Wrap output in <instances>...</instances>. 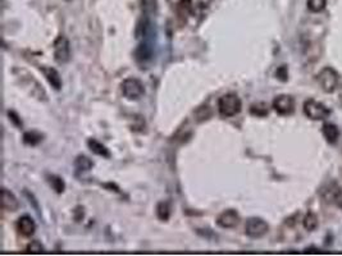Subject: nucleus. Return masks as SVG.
I'll list each match as a JSON object with an SVG mask.
<instances>
[{"mask_svg": "<svg viewBox=\"0 0 342 256\" xmlns=\"http://www.w3.org/2000/svg\"><path fill=\"white\" fill-rule=\"evenodd\" d=\"M242 109V101L234 92H228L218 99V111L220 117L232 118L237 115Z\"/></svg>", "mask_w": 342, "mask_h": 256, "instance_id": "f257e3e1", "label": "nucleus"}, {"mask_svg": "<svg viewBox=\"0 0 342 256\" xmlns=\"http://www.w3.org/2000/svg\"><path fill=\"white\" fill-rule=\"evenodd\" d=\"M318 83L321 85L322 90L327 93L335 92L340 82V76L337 71H335L331 67H324L321 72L317 74Z\"/></svg>", "mask_w": 342, "mask_h": 256, "instance_id": "f03ea898", "label": "nucleus"}, {"mask_svg": "<svg viewBox=\"0 0 342 256\" xmlns=\"http://www.w3.org/2000/svg\"><path fill=\"white\" fill-rule=\"evenodd\" d=\"M319 195L325 204L336 205L337 208L342 209V187L337 182L331 181L325 183L319 191Z\"/></svg>", "mask_w": 342, "mask_h": 256, "instance_id": "7ed1b4c3", "label": "nucleus"}, {"mask_svg": "<svg viewBox=\"0 0 342 256\" xmlns=\"http://www.w3.org/2000/svg\"><path fill=\"white\" fill-rule=\"evenodd\" d=\"M303 110H304V114L313 121H323L331 115V110L328 108L314 99H309L305 101L303 105Z\"/></svg>", "mask_w": 342, "mask_h": 256, "instance_id": "20e7f679", "label": "nucleus"}, {"mask_svg": "<svg viewBox=\"0 0 342 256\" xmlns=\"http://www.w3.org/2000/svg\"><path fill=\"white\" fill-rule=\"evenodd\" d=\"M269 224L264 219L259 217H252L246 220L245 224V235L250 238H262L268 233Z\"/></svg>", "mask_w": 342, "mask_h": 256, "instance_id": "39448f33", "label": "nucleus"}, {"mask_svg": "<svg viewBox=\"0 0 342 256\" xmlns=\"http://www.w3.org/2000/svg\"><path fill=\"white\" fill-rule=\"evenodd\" d=\"M121 91H122V95L126 97L127 100H139L140 97L145 93V87H144V83L140 80L129 77V78H126L122 82Z\"/></svg>", "mask_w": 342, "mask_h": 256, "instance_id": "423d86ee", "label": "nucleus"}, {"mask_svg": "<svg viewBox=\"0 0 342 256\" xmlns=\"http://www.w3.org/2000/svg\"><path fill=\"white\" fill-rule=\"evenodd\" d=\"M54 50V60L58 64H67L71 59V44L66 36L60 35L56 37L53 45Z\"/></svg>", "mask_w": 342, "mask_h": 256, "instance_id": "0eeeda50", "label": "nucleus"}, {"mask_svg": "<svg viewBox=\"0 0 342 256\" xmlns=\"http://www.w3.org/2000/svg\"><path fill=\"white\" fill-rule=\"evenodd\" d=\"M295 107H296L295 99L291 95H286V93L278 95L272 101V108L274 109V111L278 115H282V117L293 114Z\"/></svg>", "mask_w": 342, "mask_h": 256, "instance_id": "6e6552de", "label": "nucleus"}, {"mask_svg": "<svg viewBox=\"0 0 342 256\" xmlns=\"http://www.w3.org/2000/svg\"><path fill=\"white\" fill-rule=\"evenodd\" d=\"M216 223L223 229L236 228L240 224V214L234 209H227L216 217Z\"/></svg>", "mask_w": 342, "mask_h": 256, "instance_id": "1a4fd4ad", "label": "nucleus"}, {"mask_svg": "<svg viewBox=\"0 0 342 256\" xmlns=\"http://www.w3.org/2000/svg\"><path fill=\"white\" fill-rule=\"evenodd\" d=\"M16 228L23 237H31L36 231V223L30 215H22L16 223Z\"/></svg>", "mask_w": 342, "mask_h": 256, "instance_id": "9d476101", "label": "nucleus"}, {"mask_svg": "<svg viewBox=\"0 0 342 256\" xmlns=\"http://www.w3.org/2000/svg\"><path fill=\"white\" fill-rule=\"evenodd\" d=\"M154 55V48L151 45V42L144 40L136 49H135V53H133V56L136 59V62L139 63H147L149 60H151Z\"/></svg>", "mask_w": 342, "mask_h": 256, "instance_id": "9b49d317", "label": "nucleus"}, {"mask_svg": "<svg viewBox=\"0 0 342 256\" xmlns=\"http://www.w3.org/2000/svg\"><path fill=\"white\" fill-rule=\"evenodd\" d=\"M40 72L44 74L46 81L49 82V85L54 89V90L59 91L60 89H62V85H63V82H62V77H60L59 72H58L55 68L42 66L40 67Z\"/></svg>", "mask_w": 342, "mask_h": 256, "instance_id": "f8f14e48", "label": "nucleus"}, {"mask_svg": "<svg viewBox=\"0 0 342 256\" xmlns=\"http://www.w3.org/2000/svg\"><path fill=\"white\" fill-rule=\"evenodd\" d=\"M1 206L7 211H17L21 204H19L17 196L12 191L3 188L1 190Z\"/></svg>", "mask_w": 342, "mask_h": 256, "instance_id": "ddd939ff", "label": "nucleus"}, {"mask_svg": "<svg viewBox=\"0 0 342 256\" xmlns=\"http://www.w3.org/2000/svg\"><path fill=\"white\" fill-rule=\"evenodd\" d=\"M322 133L324 136L325 141L333 145L339 141L340 137V128L333 123H324L322 127Z\"/></svg>", "mask_w": 342, "mask_h": 256, "instance_id": "4468645a", "label": "nucleus"}, {"mask_svg": "<svg viewBox=\"0 0 342 256\" xmlns=\"http://www.w3.org/2000/svg\"><path fill=\"white\" fill-rule=\"evenodd\" d=\"M88 146L89 149L91 150V152H94L95 155L102 156V158H105V159H110V151L105 145H103L102 142L98 141L96 139H89L88 140Z\"/></svg>", "mask_w": 342, "mask_h": 256, "instance_id": "2eb2a0df", "label": "nucleus"}, {"mask_svg": "<svg viewBox=\"0 0 342 256\" xmlns=\"http://www.w3.org/2000/svg\"><path fill=\"white\" fill-rule=\"evenodd\" d=\"M92 166H94V162L86 155H78L74 159V168H76L77 173H80V172H82V173L84 172H90L92 169Z\"/></svg>", "mask_w": 342, "mask_h": 256, "instance_id": "dca6fc26", "label": "nucleus"}, {"mask_svg": "<svg viewBox=\"0 0 342 256\" xmlns=\"http://www.w3.org/2000/svg\"><path fill=\"white\" fill-rule=\"evenodd\" d=\"M46 182L50 184V187L55 191L56 194H63L66 190V182L62 177L56 176V174H46Z\"/></svg>", "mask_w": 342, "mask_h": 256, "instance_id": "f3484780", "label": "nucleus"}, {"mask_svg": "<svg viewBox=\"0 0 342 256\" xmlns=\"http://www.w3.org/2000/svg\"><path fill=\"white\" fill-rule=\"evenodd\" d=\"M172 214V206L169 201H161L157 205V217L161 220L167 221L168 219L171 218Z\"/></svg>", "mask_w": 342, "mask_h": 256, "instance_id": "a211bd4d", "label": "nucleus"}, {"mask_svg": "<svg viewBox=\"0 0 342 256\" xmlns=\"http://www.w3.org/2000/svg\"><path fill=\"white\" fill-rule=\"evenodd\" d=\"M303 225H304V228L306 229V231H309V232L315 231V229L318 228V225H319V220H318L317 214L313 213V211H307L306 214H305L304 219H303Z\"/></svg>", "mask_w": 342, "mask_h": 256, "instance_id": "6ab92c4d", "label": "nucleus"}, {"mask_svg": "<svg viewBox=\"0 0 342 256\" xmlns=\"http://www.w3.org/2000/svg\"><path fill=\"white\" fill-rule=\"evenodd\" d=\"M250 114L258 118H264L269 114V105L264 101L255 103L250 107Z\"/></svg>", "mask_w": 342, "mask_h": 256, "instance_id": "aec40b11", "label": "nucleus"}, {"mask_svg": "<svg viewBox=\"0 0 342 256\" xmlns=\"http://www.w3.org/2000/svg\"><path fill=\"white\" fill-rule=\"evenodd\" d=\"M44 139V135L37 131H27L23 133V142L27 146H37Z\"/></svg>", "mask_w": 342, "mask_h": 256, "instance_id": "412c9836", "label": "nucleus"}, {"mask_svg": "<svg viewBox=\"0 0 342 256\" xmlns=\"http://www.w3.org/2000/svg\"><path fill=\"white\" fill-rule=\"evenodd\" d=\"M327 0H307V9L313 13H321L324 11Z\"/></svg>", "mask_w": 342, "mask_h": 256, "instance_id": "4be33fe9", "label": "nucleus"}, {"mask_svg": "<svg viewBox=\"0 0 342 256\" xmlns=\"http://www.w3.org/2000/svg\"><path fill=\"white\" fill-rule=\"evenodd\" d=\"M276 77L277 80L282 81V82H287L288 81V68H287V66H281L277 68L276 71Z\"/></svg>", "mask_w": 342, "mask_h": 256, "instance_id": "5701e85b", "label": "nucleus"}, {"mask_svg": "<svg viewBox=\"0 0 342 256\" xmlns=\"http://www.w3.org/2000/svg\"><path fill=\"white\" fill-rule=\"evenodd\" d=\"M44 246L41 245V242H38L37 239H35V241H31V242L28 243L27 246V251L28 253H42L44 251Z\"/></svg>", "mask_w": 342, "mask_h": 256, "instance_id": "b1692460", "label": "nucleus"}, {"mask_svg": "<svg viewBox=\"0 0 342 256\" xmlns=\"http://www.w3.org/2000/svg\"><path fill=\"white\" fill-rule=\"evenodd\" d=\"M8 118H9V121L13 123L16 127L18 128H22V126H23V123H22V119L19 118V115L16 113L14 110H8Z\"/></svg>", "mask_w": 342, "mask_h": 256, "instance_id": "393cba45", "label": "nucleus"}, {"mask_svg": "<svg viewBox=\"0 0 342 256\" xmlns=\"http://www.w3.org/2000/svg\"><path fill=\"white\" fill-rule=\"evenodd\" d=\"M141 3H143V9L145 13L154 12L155 8H157V1L155 0H141Z\"/></svg>", "mask_w": 342, "mask_h": 256, "instance_id": "a878e982", "label": "nucleus"}, {"mask_svg": "<svg viewBox=\"0 0 342 256\" xmlns=\"http://www.w3.org/2000/svg\"><path fill=\"white\" fill-rule=\"evenodd\" d=\"M23 195H25L26 198L28 199V202H30V204H32V205H34V208H35L36 210L38 211V204H37V201L35 200V198H34V195H32V194H30V192H28L27 190H25V191H23Z\"/></svg>", "mask_w": 342, "mask_h": 256, "instance_id": "bb28decb", "label": "nucleus"}, {"mask_svg": "<svg viewBox=\"0 0 342 256\" xmlns=\"http://www.w3.org/2000/svg\"><path fill=\"white\" fill-rule=\"evenodd\" d=\"M78 210H80V206H77V208L74 209V211H73L74 220H76V221H80L81 219L84 218V215H85L84 210H82V211H78Z\"/></svg>", "mask_w": 342, "mask_h": 256, "instance_id": "cd10ccee", "label": "nucleus"}, {"mask_svg": "<svg viewBox=\"0 0 342 256\" xmlns=\"http://www.w3.org/2000/svg\"><path fill=\"white\" fill-rule=\"evenodd\" d=\"M340 101H341V104H342V95H341V96H340Z\"/></svg>", "mask_w": 342, "mask_h": 256, "instance_id": "c85d7f7f", "label": "nucleus"}]
</instances>
